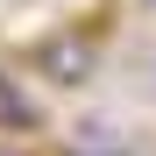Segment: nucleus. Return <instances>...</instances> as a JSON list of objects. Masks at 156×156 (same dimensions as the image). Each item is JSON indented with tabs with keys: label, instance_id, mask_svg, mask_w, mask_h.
<instances>
[{
	"label": "nucleus",
	"instance_id": "1",
	"mask_svg": "<svg viewBox=\"0 0 156 156\" xmlns=\"http://www.w3.org/2000/svg\"><path fill=\"white\" fill-rule=\"evenodd\" d=\"M29 71L43 78V85H64V92L92 85V78H99V36L92 29H50L29 50Z\"/></svg>",
	"mask_w": 156,
	"mask_h": 156
},
{
	"label": "nucleus",
	"instance_id": "3",
	"mask_svg": "<svg viewBox=\"0 0 156 156\" xmlns=\"http://www.w3.org/2000/svg\"><path fill=\"white\" fill-rule=\"evenodd\" d=\"M0 156H36V149H21V142H0Z\"/></svg>",
	"mask_w": 156,
	"mask_h": 156
},
{
	"label": "nucleus",
	"instance_id": "2",
	"mask_svg": "<svg viewBox=\"0 0 156 156\" xmlns=\"http://www.w3.org/2000/svg\"><path fill=\"white\" fill-rule=\"evenodd\" d=\"M78 149H121V128L114 121H78Z\"/></svg>",
	"mask_w": 156,
	"mask_h": 156
},
{
	"label": "nucleus",
	"instance_id": "4",
	"mask_svg": "<svg viewBox=\"0 0 156 156\" xmlns=\"http://www.w3.org/2000/svg\"><path fill=\"white\" fill-rule=\"evenodd\" d=\"M71 156H121V149H71Z\"/></svg>",
	"mask_w": 156,
	"mask_h": 156
}]
</instances>
